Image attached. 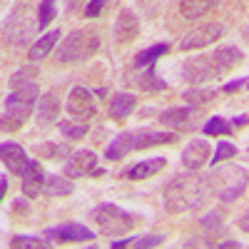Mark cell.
<instances>
[{
    "label": "cell",
    "instance_id": "obj_30",
    "mask_svg": "<svg viewBox=\"0 0 249 249\" xmlns=\"http://www.w3.org/2000/svg\"><path fill=\"white\" fill-rule=\"evenodd\" d=\"M10 247H15V249H25V247L45 249V247H50V239H40V237H30V234H15L10 239Z\"/></svg>",
    "mask_w": 249,
    "mask_h": 249
},
{
    "label": "cell",
    "instance_id": "obj_34",
    "mask_svg": "<svg viewBox=\"0 0 249 249\" xmlns=\"http://www.w3.org/2000/svg\"><path fill=\"white\" fill-rule=\"evenodd\" d=\"M37 77V70L35 68H23V70H18V72H13L10 75V88L15 90V88H23V85H30V82Z\"/></svg>",
    "mask_w": 249,
    "mask_h": 249
},
{
    "label": "cell",
    "instance_id": "obj_38",
    "mask_svg": "<svg viewBox=\"0 0 249 249\" xmlns=\"http://www.w3.org/2000/svg\"><path fill=\"white\" fill-rule=\"evenodd\" d=\"M239 230L249 234V210H247V212L242 214V219H239Z\"/></svg>",
    "mask_w": 249,
    "mask_h": 249
},
{
    "label": "cell",
    "instance_id": "obj_39",
    "mask_svg": "<svg viewBox=\"0 0 249 249\" xmlns=\"http://www.w3.org/2000/svg\"><path fill=\"white\" fill-rule=\"evenodd\" d=\"M85 3V0H68V15H72V13H77V8Z\"/></svg>",
    "mask_w": 249,
    "mask_h": 249
},
{
    "label": "cell",
    "instance_id": "obj_43",
    "mask_svg": "<svg viewBox=\"0 0 249 249\" xmlns=\"http://www.w3.org/2000/svg\"><path fill=\"white\" fill-rule=\"evenodd\" d=\"M244 88H247V90H249V77H247V85H244Z\"/></svg>",
    "mask_w": 249,
    "mask_h": 249
},
{
    "label": "cell",
    "instance_id": "obj_11",
    "mask_svg": "<svg viewBox=\"0 0 249 249\" xmlns=\"http://www.w3.org/2000/svg\"><path fill=\"white\" fill-rule=\"evenodd\" d=\"M224 35V28L219 23H204L199 28H195L192 33H187L184 40H182V50H199V48H207L210 43H217V40Z\"/></svg>",
    "mask_w": 249,
    "mask_h": 249
},
{
    "label": "cell",
    "instance_id": "obj_19",
    "mask_svg": "<svg viewBox=\"0 0 249 249\" xmlns=\"http://www.w3.org/2000/svg\"><path fill=\"white\" fill-rule=\"evenodd\" d=\"M57 115H60V95L57 90H50L37 100V120L40 124H50L57 120Z\"/></svg>",
    "mask_w": 249,
    "mask_h": 249
},
{
    "label": "cell",
    "instance_id": "obj_31",
    "mask_svg": "<svg viewBox=\"0 0 249 249\" xmlns=\"http://www.w3.org/2000/svg\"><path fill=\"white\" fill-rule=\"evenodd\" d=\"M40 157H50V160H68L70 157V144H40L37 147Z\"/></svg>",
    "mask_w": 249,
    "mask_h": 249
},
{
    "label": "cell",
    "instance_id": "obj_22",
    "mask_svg": "<svg viewBox=\"0 0 249 249\" xmlns=\"http://www.w3.org/2000/svg\"><path fill=\"white\" fill-rule=\"evenodd\" d=\"M135 105H137L135 95H130V92H117V95L110 100V117H112V120L130 117V112L135 110Z\"/></svg>",
    "mask_w": 249,
    "mask_h": 249
},
{
    "label": "cell",
    "instance_id": "obj_12",
    "mask_svg": "<svg viewBox=\"0 0 249 249\" xmlns=\"http://www.w3.org/2000/svg\"><path fill=\"white\" fill-rule=\"evenodd\" d=\"M97 175V155L92 150H75L68 162H65V177L70 179H80V177H88V175Z\"/></svg>",
    "mask_w": 249,
    "mask_h": 249
},
{
    "label": "cell",
    "instance_id": "obj_40",
    "mask_svg": "<svg viewBox=\"0 0 249 249\" xmlns=\"http://www.w3.org/2000/svg\"><path fill=\"white\" fill-rule=\"evenodd\" d=\"M0 197H3V199L8 197V177H5V175L0 177Z\"/></svg>",
    "mask_w": 249,
    "mask_h": 249
},
{
    "label": "cell",
    "instance_id": "obj_8",
    "mask_svg": "<svg viewBox=\"0 0 249 249\" xmlns=\"http://www.w3.org/2000/svg\"><path fill=\"white\" fill-rule=\"evenodd\" d=\"M222 72L217 70L214 60L207 57V55H197V57H190L182 65V77L192 85H202V82H210V80H217Z\"/></svg>",
    "mask_w": 249,
    "mask_h": 249
},
{
    "label": "cell",
    "instance_id": "obj_35",
    "mask_svg": "<svg viewBox=\"0 0 249 249\" xmlns=\"http://www.w3.org/2000/svg\"><path fill=\"white\" fill-rule=\"evenodd\" d=\"M237 155V147L232 142H219V147H217V152H214V157L210 160V164H219V162H224V160H230V157H234Z\"/></svg>",
    "mask_w": 249,
    "mask_h": 249
},
{
    "label": "cell",
    "instance_id": "obj_7",
    "mask_svg": "<svg viewBox=\"0 0 249 249\" xmlns=\"http://www.w3.org/2000/svg\"><path fill=\"white\" fill-rule=\"evenodd\" d=\"M35 30H37V15L33 18V10L28 5H18L5 20V43L20 48L30 43Z\"/></svg>",
    "mask_w": 249,
    "mask_h": 249
},
{
    "label": "cell",
    "instance_id": "obj_42",
    "mask_svg": "<svg viewBox=\"0 0 249 249\" xmlns=\"http://www.w3.org/2000/svg\"><path fill=\"white\" fill-rule=\"evenodd\" d=\"M247 122H249V117H247V115H242V117H237L232 124H247Z\"/></svg>",
    "mask_w": 249,
    "mask_h": 249
},
{
    "label": "cell",
    "instance_id": "obj_13",
    "mask_svg": "<svg viewBox=\"0 0 249 249\" xmlns=\"http://www.w3.org/2000/svg\"><path fill=\"white\" fill-rule=\"evenodd\" d=\"M210 152L212 150H210V142L207 140H190L182 150V164L190 172H197L210 162Z\"/></svg>",
    "mask_w": 249,
    "mask_h": 249
},
{
    "label": "cell",
    "instance_id": "obj_5",
    "mask_svg": "<svg viewBox=\"0 0 249 249\" xmlns=\"http://www.w3.org/2000/svg\"><path fill=\"white\" fill-rule=\"evenodd\" d=\"M100 50V35L95 30L80 28L72 30L65 40H60L55 50V60L60 65H70V62H85Z\"/></svg>",
    "mask_w": 249,
    "mask_h": 249
},
{
    "label": "cell",
    "instance_id": "obj_24",
    "mask_svg": "<svg viewBox=\"0 0 249 249\" xmlns=\"http://www.w3.org/2000/svg\"><path fill=\"white\" fill-rule=\"evenodd\" d=\"M167 53H170V45H167V43L150 45V48H144V50H140V53L135 55L132 65H135V68H150V65H155V62H157L162 55H167Z\"/></svg>",
    "mask_w": 249,
    "mask_h": 249
},
{
    "label": "cell",
    "instance_id": "obj_17",
    "mask_svg": "<svg viewBox=\"0 0 249 249\" xmlns=\"http://www.w3.org/2000/svg\"><path fill=\"white\" fill-rule=\"evenodd\" d=\"M212 60H214V65H217V70L224 75V72H230V70H234L237 65H242V60H244V53L237 48V45H219L214 53H212Z\"/></svg>",
    "mask_w": 249,
    "mask_h": 249
},
{
    "label": "cell",
    "instance_id": "obj_21",
    "mask_svg": "<svg viewBox=\"0 0 249 249\" xmlns=\"http://www.w3.org/2000/svg\"><path fill=\"white\" fill-rule=\"evenodd\" d=\"M217 3L219 0H179V13L187 20H199L212 8H217Z\"/></svg>",
    "mask_w": 249,
    "mask_h": 249
},
{
    "label": "cell",
    "instance_id": "obj_25",
    "mask_svg": "<svg viewBox=\"0 0 249 249\" xmlns=\"http://www.w3.org/2000/svg\"><path fill=\"white\" fill-rule=\"evenodd\" d=\"M164 242L162 234H144V237H127V239H115L112 249H122V247H137V249H150V247H160Z\"/></svg>",
    "mask_w": 249,
    "mask_h": 249
},
{
    "label": "cell",
    "instance_id": "obj_10",
    "mask_svg": "<svg viewBox=\"0 0 249 249\" xmlns=\"http://www.w3.org/2000/svg\"><path fill=\"white\" fill-rule=\"evenodd\" d=\"M48 239H55L60 244H70V242H92L95 232L90 227L80 224V222H68V224H57V227H48L45 230Z\"/></svg>",
    "mask_w": 249,
    "mask_h": 249
},
{
    "label": "cell",
    "instance_id": "obj_27",
    "mask_svg": "<svg viewBox=\"0 0 249 249\" xmlns=\"http://www.w3.org/2000/svg\"><path fill=\"white\" fill-rule=\"evenodd\" d=\"M132 82H135V85H137L140 90H144V92H147V90H164V88H167V82H162V80L157 77V72H155V65H150L144 75H137V77H132Z\"/></svg>",
    "mask_w": 249,
    "mask_h": 249
},
{
    "label": "cell",
    "instance_id": "obj_26",
    "mask_svg": "<svg viewBox=\"0 0 249 249\" xmlns=\"http://www.w3.org/2000/svg\"><path fill=\"white\" fill-rule=\"evenodd\" d=\"M45 195L53 197V199L68 197V195H72V182H70V179H62V177H57V175H50V177L45 179Z\"/></svg>",
    "mask_w": 249,
    "mask_h": 249
},
{
    "label": "cell",
    "instance_id": "obj_36",
    "mask_svg": "<svg viewBox=\"0 0 249 249\" xmlns=\"http://www.w3.org/2000/svg\"><path fill=\"white\" fill-rule=\"evenodd\" d=\"M107 3H110V0H88V5H85V18H97L102 10H105Z\"/></svg>",
    "mask_w": 249,
    "mask_h": 249
},
{
    "label": "cell",
    "instance_id": "obj_41",
    "mask_svg": "<svg viewBox=\"0 0 249 249\" xmlns=\"http://www.w3.org/2000/svg\"><path fill=\"white\" fill-rule=\"evenodd\" d=\"M219 247H222V249H230V247H232V249H237V247H242V244H239L237 239H230V242H222Z\"/></svg>",
    "mask_w": 249,
    "mask_h": 249
},
{
    "label": "cell",
    "instance_id": "obj_3",
    "mask_svg": "<svg viewBox=\"0 0 249 249\" xmlns=\"http://www.w3.org/2000/svg\"><path fill=\"white\" fill-rule=\"evenodd\" d=\"M37 85L30 82V85L15 88L8 97H5V107H3V132H15L30 120V112L37 107Z\"/></svg>",
    "mask_w": 249,
    "mask_h": 249
},
{
    "label": "cell",
    "instance_id": "obj_23",
    "mask_svg": "<svg viewBox=\"0 0 249 249\" xmlns=\"http://www.w3.org/2000/svg\"><path fill=\"white\" fill-rule=\"evenodd\" d=\"M190 120H192V107H170L160 115V124L172 127V130H179L184 124H190Z\"/></svg>",
    "mask_w": 249,
    "mask_h": 249
},
{
    "label": "cell",
    "instance_id": "obj_6",
    "mask_svg": "<svg viewBox=\"0 0 249 249\" xmlns=\"http://www.w3.org/2000/svg\"><path fill=\"white\" fill-rule=\"evenodd\" d=\"M90 219L97 224V230L105 234V237H110V239H115V237H124L127 232H132V227L140 222L135 214L124 212L122 207L110 204V202L95 207L92 214H90Z\"/></svg>",
    "mask_w": 249,
    "mask_h": 249
},
{
    "label": "cell",
    "instance_id": "obj_9",
    "mask_svg": "<svg viewBox=\"0 0 249 249\" xmlns=\"http://www.w3.org/2000/svg\"><path fill=\"white\" fill-rule=\"evenodd\" d=\"M65 110L72 120L77 122H90L95 117V97L88 88H72L70 95H68V102H65Z\"/></svg>",
    "mask_w": 249,
    "mask_h": 249
},
{
    "label": "cell",
    "instance_id": "obj_16",
    "mask_svg": "<svg viewBox=\"0 0 249 249\" xmlns=\"http://www.w3.org/2000/svg\"><path fill=\"white\" fill-rule=\"evenodd\" d=\"M140 35V20L130 8H122L117 20H115V37L117 43H132V40Z\"/></svg>",
    "mask_w": 249,
    "mask_h": 249
},
{
    "label": "cell",
    "instance_id": "obj_29",
    "mask_svg": "<svg viewBox=\"0 0 249 249\" xmlns=\"http://www.w3.org/2000/svg\"><path fill=\"white\" fill-rule=\"evenodd\" d=\"M57 15V0H43L37 8V30H45L50 25V20Z\"/></svg>",
    "mask_w": 249,
    "mask_h": 249
},
{
    "label": "cell",
    "instance_id": "obj_28",
    "mask_svg": "<svg viewBox=\"0 0 249 249\" xmlns=\"http://www.w3.org/2000/svg\"><path fill=\"white\" fill-rule=\"evenodd\" d=\"M204 135H210V137L232 135V122L224 120V117H219V115H214V117H210V122L204 124Z\"/></svg>",
    "mask_w": 249,
    "mask_h": 249
},
{
    "label": "cell",
    "instance_id": "obj_4",
    "mask_svg": "<svg viewBox=\"0 0 249 249\" xmlns=\"http://www.w3.org/2000/svg\"><path fill=\"white\" fill-rule=\"evenodd\" d=\"M207 179H210V192L219 202L230 204L244 195L247 184H249V172L239 167V164H222V167L207 175Z\"/></svg>",
    "mask_w": 249,
    "mask_h": 249
},
{
    "label": "cell",
    "instance_id": "obj_18",
    "mask_svg": "<svg viewBox=\"0 0 249 249\" xmlns=\"http://www.w3.org/2000/svg\"><path fill=\"white\" fill-rule=\"evenodd\" d=\"M164 167H167V157H150V160L137 162L135 167H130L127 172H124V177L132 179V182H142V179L155 177V175L162 172Z\"/></svg>",
    "mask_w": 249,
    "mask_h": 249
},
{
    "label": "cell",
    "instance_id": "obj_37",
    "mask_svg": "<svg viewBox=\"0 0 249 249\" xmlns=\"http://www.w3.org/2000/svg\"><path fill=\"white\" fill-rule=\"evenodd\" d=\"M244 85H247V77H239V80H232V82H227V85H222V92H237Z\"/></svg>",
    "mask_w": 249,
    "mask_h": 249
},
{
    "label": "cell",
    "instance_id": "obj_32",
    "mask_svg": "<svg viewBox=\"0 0 249 249\" xmlns=\"http://www.w3.org/2000/svg\"><path fill=\"white\" fill-rule=\"evenodd\" d=\"M77 120H70V122H60V132L65 135V137H70V140H82L88 132H90V124L88 122H80V124H75Z\"/></svg>",
    "mask_w": 249,
    "mask_h": 249
},
{
    "label": "cell",
    "instance_id": "obj_2",
    "mask_svg": "<svg viewBox=\"0 0 249 249\" xmlns=\"http://www.w3.org/2000/svg\"><path fill=\"white\" fill-rule=\"evenodd\" d=\"M177 140L175 132H160V130H124L105 147V160L117 162L124 160L130 152L137 150H150L155 144H172Z\"/></svg>",
    "mask_w": 249,
    "mask_h": 249
},
{
    "label": "cell",
    "instance_id": "obj_20",
    "mask_svg": "<svg viewBox=\"0 0 249 249\" xmlns=\"http://www.w3.org/2000/svg\"><path fill=\"white\" fill-rule=\"evenodd\" d=\"M60 37H62L60 30H50L48 35H43L40 40H35V43L30 45V60H33V62L45 60V57L60 45Z\"/></svg>",
    "mask_w": 249,
    "mask_h": 249
},
{
    "label": "cell",
    "instance_id": "obj_1",
    "mask_svg": "<svg viewBox=\"0 0 249 249\" xmlns=\"http://www.w3.org/2000/svg\"><path fill=\"white\" fill-rule=\"evenodd\" d=\"M210 179L204 175L177 177L167 190H164V210L170 214H187L195 212L210 199Z\"/></svg>",
    "mask_w": 249,
    "mask_h": 249
},
{
    "label": "cell",
    "instance_id": "obj_33",
    "mask_svg": "<svg viewBox=\"0 0 249 249\" xmlns=\"http://www.w3.org/2000/svg\"><path fill=\"white\" fill-rule=\"evenodd\" d=\"M214 97H217L214 88H202V90H187L184 92V100L190 102V105H207V102H212Z\"/></svg>",
    "mask_w": 249,
    "mask_h": 249
},
{
    "label": "cell",
    "instance_id": "obj_15",
    "mask_svg": "<svg viewBox=\"0 0 249 249\" xmlns=\"http://www.w3.org/2000/svg\"><path fill=\"white\" fill-rule=\"evenodd\" d=\"M0 157H3L5 170H10L13 175H23L28 170V164H30L25 150L20 147L18 142H3L0 144Z\"/></svg>",
    "mask_w": 249,
    "mask_h": 249
},
{
    "label": "cell",
    "instance_id": "obj_14",
    "mask_svg": "<svg viewBox=\"0 0 249 249\" xmlns=\"http://www.w3.org/2000/svg\"><path fill=\"white\" fill-rule=\"evenodd\" d=\"M45 179H48V175L43 170V164H40L37 160H30L28 170L23 172V195L30 197V199L40 197L45 192Z\"/></svg>",
    "mask_w": 249,
    "mask_h": 249
}]
</instances>
